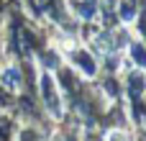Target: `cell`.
<instances>
[{"label":"cell","instance_id":"3957f363","mask_svg":"<svg viewBox=\"0 0 146 141\" xmlns=\"http://www.w3.org/2000/svg\"><path fill=\"white\" fill-rule=\"evenodd\" d=\"M3 82H8V87L18 90V87H21V85H18V82H21V74H18V69H15V67H8V69L3 72Z\"/></svg>","mask_w":146,"mask_h":141},{"label":"cell","instance_id":"5b68a950","mask_svg":"<svg viewBox=\"0 0 146 141\" xmlns=\"http://www.w3.org/2000/svg\"><path fill=\"white\" fill-rule=\"evenodd\" d=\"M133 13H136L133 3H131V5H123V8H121V15H123V21H131V18H133Z\"/></svg>","mask_w":146,"mask_h":141},{"label":"cell","instance_id":"6da1fadb","mask_svg":"<svg viewBox=\"0 0 146 141\" xmlns=\"http://www.w3.org/2000/svg\"><path fill=\"white\" fill-rule=\"evenodd\" d=\"M41 92H44V100L51 110V116H62V98H59V90H56V82L49 77V74H41Z\"/></svg>","mask_w":146,"mask_h":141},{"label":"cell","instance_id":"277c9868","mask_svg":"<svg viewBox=\"0 0 146 141\" xmlns=\"http://www.w3.org/2000/svg\"><path fill=\"white\" fill-rule=\"evenodd\" d=\"M133 57H136V62H139L141 67H146V51H144V46H141V44H136V46H133Z\"/></svg>","mask_w":146,"mask_h":141},{"label":"cell","instance_id":"7a4b0ae2","mask_svg":"<svg viewBox=\"0 0 146 141\" xmlns=\"http://www.w3.org/2000/svg\"><path fill=\"white\" fill-rule=\"evenodd\" d=\"M74 64H77L82 72H87V74H95V62H92V57H90V54H85V51H77V54H74Z\"/></svg>","mask_w":146,"mask_h":141}]
</instances>
